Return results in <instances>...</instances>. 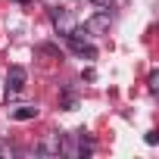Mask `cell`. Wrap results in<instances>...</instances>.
<instances>
[{
    "mask_svg": "<svg viewBox=\"0 0 159 159\" xmlns=\"http://www.w3.org/2000/svg\"><path fill=\"white\" fill-rule=\"evenodd\" d=\"M10 116L16 122H31V119H38V106H16V109H10Z\"/></svg>",
    "mask_w": 159,
    "mask_h": 159,
    "instance_id": "8992f818",
    "label": "cell"
},
{
    "mask_svg": "<svg viewBox=\"0 0 159 159\" xmlns=\"http://www.w3.org/2000/svg\"><path fill=\"white\" fill-rule=\"evenodd\" d=\"M143 140H147L150 147H156V143H159V134H156V131H147V134H143Z\"/></svg>",
    "mask_w": 159,
    "mask_h": 159,
    "instance_id": "9c48e42d",
    "label": "cell"
},
{
    "mask_svg": "<svg viewBox=\"0 0 159 159\" xmlns=\"http://www.w3.org/2000/svg\"><path fill=\"white\" fill-rule=\"evenodd\" d=\"M50 19H53V28L66 38V34H72L78 25H75V16L69 13V10H50Z\"/></svg>",
    "mask_w": 159,
    "mask_h": 159,
    "instance_id": "277c9868",
    "label": "cell"
},
{
    "mask_svg": "<svg viewBox=\"0 0 159 159\" xmlns=\"http://www.w3.org/2000/svg\"><path fill=\"white\" fill-rule=\"evenodd\" d=\"M13 3H22V7H28V3H31V0H13Z\"/></svg>",
    "mask_w": 159,
    "mask_h": 159,
    "instance_id": "8fae6325",
    "label": "cell"
},
{
    "mask_svg": "<svg viewBox=\"0 0 159 159\" xmlns=\"http://www.w3.org/2000/svg\"><path fill=\"white\" fill-rule=\"evenodd\" d=\"M0 156H7V147H3V143H0Z\"/></svg>",
    "mask_w": 159,
    "mask_h": 159,
    "instance_id": "7c38bea8",
    "label": "cell"
},
{
    "mask_svg": "<svg viewBox=\"0 0 159 159\" xmlns=\"http://www.w3.org/2000/svg\"><path fill=\"white\" fill-rule=\"evenodd\" d=\"M109 28H112L109 10H100V13H94V16L84 19V31H88L91 38H103V34H109Z\"/></svg>",
    "mask_w": 159,
    "mask_h": 159,
    "instance_id": "6da1fadb",
    "label": "cell"
},
{
    "mask_svg": "<svg viewBox=\"0 0 159 159\" xmlns=\"http://www.w3.org/2000/svg\"><path fill=\"white\" fill-rule=\"evenodd\" d=\"M75 140H78V156H91V153H94V140H91L84 131H78Z\"/></svg>",
    "mask_w": 159,
    "mask_h": 159,
    "instance_id": "52a82bcc",
    "label": "cell"
},
{
    "mask_svg": "<svg viewBox=\"0 0 159 159\" xmlns=\"http://www.w3.org/2000/svg\"><path fill=\"white\" fill-rule=\"evenodd\" d=\"M25 81H28L25 66H10V72H7V97L22 94V91H25Z\"/></svg>",
    "mask_w": 159,
    "mask_h": 159,
    "instance_id": "7a4b0ae2",
    "label": "cell"
},
{
    "mask_svg": "<svg viewBox=\"0 0 159 159\" xmlns=\"http://www.w3.org/2000/svg\"><path fill=\"white\" fill-rule=\"evenodd\" d=\"M66 41H69V47H72V53H78L81 59H94L97 56V47L94 44H88L81 34H78V28L72 31V34H66Z\"/></svg>",
    "mask_w": 159,
    "mask_h": 159,
    "instance_id": "3957f363",
    "label": "cell"
},
{
    "mask_svg": "<svg viewBox=\"0 0 159 159\" xmlns=\"http://www.w3.org/2000/svg\"><path fill=\"white\" fill-rule=\"evenodd\" d=\"M62 150H66V137L62 134H47L44 143H41V153H47V156H59Z\"/></svg>",
    "mask_w": 159,
    "mask_h": 159,
    "instance_id": "5b68a950",
    "label": "cell"
},
{
    "mask_svg": "<svg viewBox=\"0 0 159 159\" xmlns=\"http://www.w3.org/2000/svg\"><path fill=\"white\" fill-rule=\"evenodd\" d=\"M91 3H97V7H103V10H109V7H112V0H91Z\"/></svg>",
    "mask_w": 159,
    "mask_h": 159,
    "instance_id": "30bf717a",
    "label": "cell"
},
{
    "mask_svg": "<svg viewBox=\"0 0 159 159\" xmlns=\"http://www.w3.org/2000/svg\"><path fill=\"white\" fill-rule=\"evenodd\" d=\"M147 88H150L153 94L159 91V72H150V78H147Z\"/></svg>",
    "mask_w": 159,
    "mask_h": 159,
    "instance_id": "ba28073f",
    "label": "cell"
}]
</instances>
